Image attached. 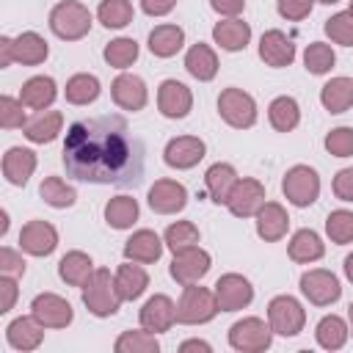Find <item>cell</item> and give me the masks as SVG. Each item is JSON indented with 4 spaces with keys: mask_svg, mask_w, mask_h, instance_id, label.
<instances>
[{
    "mask_svg": "<svg viewBox=\"0 0 353 353\" xmlns=\"http://www.w3.org/2000/svg\"><path fill=\"white\" fill-rule=\"evenodd\" d=\"M63 168L94 185H138L143 176V143L130 132L124 116L80 119L66 130Z\"/></svg>",
    "mask_w": 353,
    "mask_h": 353,
    "instance_id": "cell-1",
    "label": "cell"
},
{
    "mask_svg": "<svg viewBox=\"0 0 353 353\" xmlns=\"http://www.w3.org/2000/svg\"><path fill=\"white\" fill-rule=\"evenodd\" d=\"M83 303L94 317H110L119 312L121 306V295L116 287V276H110V270L97 268L91 273V279L83 284Z\"/></svg>",
    "mask_w": 353,
    "mask_h": 353,
    "instance_id": "cell-2",
    "label": "cell"
},
{
    "mask_svg": "<svg viewBox=\"0 0 353 353\" xmlns=\"http://www.w3.org/2000/svg\"><path fill=\"white\" fill-rule=\"evenodd\" d=\"M50 30L63 41H77L91 30V11L77 0H61L50 11Z\"/></svg>",
    "mask_w": 353,
    "mask_h": 353,
    "instance_id": "cell-3",
    "label": "cell"
},
{
    "mask_svg": "<svg viewBox=\"0 0 353 353\" xmlns=\"http://www.w3.org/2000/svg\"><path fill=\"white\" fill-rule=\"evenodd\" d=\"M218 301H215V292H210L207 287H196V284H188L179 295V303H176V323L182 325H201V323H210L215 314H218Z\"/></svg>",
    "mask_w": 353,
    "mask_h": 353,
    "instance_id": "cell-4",
    "label": "cell"
},
{
    "mask_svg": "<svg viewBox=\"0 0 353 353\" xmlns=\"http://www.w3.org/2000/svg\"><path fill=\"white\" fill-rule=\"evenodd\" d=\"M218 113L234 130H248L256 124V102L243 88H223L218 97Z\"/></svg>",
    "mask_w": 353,
    "mask_h": 353,
    "instance_id": "cell-5",
    "label": "cell"
},
{
    "mask_svg": "<svg viewBox=\"0 0 353 353\" xmlns=\"http://www.w3.org/2000/svg\"><path fill=\"white\" fill-rule=\"evenodd\" d=\"M281 190H284V196H287L290 204L309 207L320 196V176L309 165H292L284 174V179H281Z\"/></svg>",
    "mask_w": 353,
    "mask_h": 353,
    "instance_id": "cell-6",
    "label": "cell"
},
{
    "mask_svg": "<svg viewBox=\"0 0 353 353\" xmlns=\"http://www.w3.org/2000/svg\"><path fill=\"white\" fill-rule=\"evenodd\" d=\"M268 323H270L273 334H279V336H295V334L303 331L306 312H303V306L292 295H276L268 303Z\"/></svg>",
    "mask_w": 353,
    "mask_h": 353,
    "instance_id": "cell-7",
    "label": "cell"
},
{
    "mask_svg": "<svg viewBox=\"0 0 353 353\" xmlns=\"http://www.w3.org/2000/svg\"><path fill=\"white\" fill-rule=\"evenodd\" d=\"M270 339H273V328H270V323L265 325V320H259V317H243L229 328V345L240 353L268 350Z\"/></svg>",
    "mask_w": 353,
    "mask_h": 353,
    "instance_id": "cell-8",
    "label": "cell"
},
{
    "mask_svg": "<svg viewBox=\"0 0 353 353\" xmlns=\"http://www.w3.org/2000/svg\"><path fill=\"white\" fill-rule=\"evenodd\" d=\"M210 265H212L210 254H207L204 248H199V245H190V248L174 254L168 270H171V279H174L176 284L188 287V284L201 281V279L210 273Z\"/></svg>",
    "mask_w": 353,
    "mask_h": 353,
    "instance_id": "cell-9",
    "label": "cell"
},
{
    "mask_svg": "<svg viewBox=\"0 0 353 353\" xmlns=\"http://www.w3.org/2000/svg\"><path fill=\"white\" fill-rule=\"evenodd\" d=\"M301 292L309 298V303L314 306H331L339 301L342 295V287H339V279L331 273V270H323V268H314V270H306L301 276Z\"/></svg>",
    "mask_w": 353,
    "mask_h": 353,
    "instance_id": "cell-10",
    "label": "cell"
},
{
    "mask_svg": "<svg viewBox=\"0 0 353 353\" xmlns=\"http://www.w3.org/2000/svg\"><path fill=\"white\" fill-rule=\"evenodd\" d=\"M215 301H218V309L221 312H237V309H245L251 301H254V287L245 276L240 273H226L215 281Z\"/></svg>",
    "mask_w": 353,
    "mask_h": 353,
    "instance_id": "cell-11",
    "label": "cell"
},
{
    "mask_svg": "<svg viewBox=\"0 0 353 353\" xmlns=\"http://www.w3.org/2000/svg\"><path fill=\"white\" fill-rule=\"evenodd\" d=\"M30 314L44 325V328H66L74 317L72 303L55 292H41L30 303Z\"/></svg>",
    "mask_w": 353,
    "mask_h": 353,
    "instance_id": "cell-12",
    "label": "cell"
},
{
    "mask_svg": "<svg viewBox=\"0 0 353 353\" xmlns=\"http://www.w3.org/2000/svg\"><path fill=\"white\" fill-rule=\"evenodd\" d=\"M265 204V185L259 179H237V185L229 193V212L237 218H251L259 212V207Z\"/></svg>",
    "mask_w": 353,
    "mask_h": 353,
    "instance_id": "cell-13",
    "label": "cell"
},
{
    "mask_svg": "<svg viewBox=\"0 0 353 353\" xmlns=\"http://www.w3.org/2000/svg\"><path fill=\"white\" fill-rule=\"evenodd\" d=\"M157 108L165 119H185L193 108V94L179 80H163L157 88Z\"/></svg>",
    "mask_w": 353,
    "mask_h": 353,
    "instance_id": "cell-14",
    "label": "cell"
},
{
    "mask_svg": "<svg viewBox=\"0 0 353 353\" xmlns=\"http://www.w3.org/2000/svg\"><path fill=\"white\" fill-rule=\"evenodd\" d=\"M204 152H207V146H204L201 138H196V135H179V138H171L165 143L163 160H165V165L185 171V168L199 165V160L204 157Z\"/></svg>",
    "mask_w": 353,
    "mask_h": 353,
    "instance_id": "cell-15",
    "label": "cell"
},
{
    "mask_svg": "<svg viewBox=\"0 0 353 353\" xmlns=\"http://www.w3.org/2000/svg\"><path fill=\"white\" fill-rule=\"evenodd\" d=\"M58 245V232L47 221H28L19 232V248L30 256H47Z\"/></svg>",
    "mask_w": 353,
    "mask_h": 353,
    "instance_id": "cell-16",
    "label": "cell"
},
{
    "mask_svg": "<svg viewBox=\"0 0 353 353\" xmlns=\"http://www.w3.org/2000/svg\"><path fill=\"white\" fill-rule=\"evenodd\" d=\"M188 204V190L176 179H157L149 188V207L157 215H174Z\"/></svg>",
    "mask_w": 353,
    "mask_h": 353,
    "instance_id": "cell-17",
    "label": "cell"
},
{
    "mask_svg": "<svg viewBox=\"0 0 353 353\" xmlns=\"http://www.w3.org/2000/svg\"><path fill=\"white\" fill-rule=\"evenodd\" d=\"M141 328L152 331V334H163L176 323V303L168 295H152L143 306H141Z\"/></svg>",
    "mask_w": 353,
    "mask_h": 353,
    "instance_id": "cell-18",
    "label": "cell"
},
{
    "mask_svg": "<svg viewBox=\"0 0 353 353\" xmlns=\"http://www.w3.org/2000/svg\"><path fill=\"white\" fill-rule=\"evenodd\" d=\"M110 97L113 102L121 108V110H141L146 105V83L138 77V74H130V72H121L113 85H110Z\"/></svg>",
    "mask_w": 353,
    "mask_h": 353,
    "instance_id": "cell-19",
    "label": "cell"
},
{
    "mask_svg": "<svg viewBox=\"0 0 353 353\" xmlns=\"http://www.w3.org/2000/svg\"><path fill=\"white\" fill-rule=\"evenodd\" d=\"M259 58L273 66V69H281V66H290L295 61V44L292 39H287V33L281 30H268L262 33L259 39Z\"/></svg>",
    "mask_w": 353,
    "mask_h": 353,
    "instance_id": "cell-20",
    "label": "cell"
},
{
    "mask_svg": "<svg viewBox=\"0 0 353 353\" xmlns=\"http://www.w3.org/2000/svg\"><path fill=\"white\" fill-rule=\"evenodd\" d=\"M287 226H290V215L279 201H265L259 207V212H256V234L265 243L281 240L287 234Z\"/></svg>",
    "mask_w": 353,
    "mask_h": 353,
    "instance_id": "cell-21",
    "label": "cell"
},
{
    "mask_svg": "<svg viewBox=\"0 0 353 353\" xmlns=\"http://www.w3.org/2000/svg\"><path fill=\"white\" fill-rule=\"evenodd\" d=\"M6 339H8V345L14 350H22V353L36 350L41 345V339H44V325L33 314L30 317H17L6 328Z\"/></svg>",
    "mask_w": 353,
    "mask_h": 353,
    "instance_id": "cell-22",
    "label": "cell"
},
{
    "mask_svg": "<svg viewBox=\"0 0 353 353\" xmlns=\"http://www.w3.org/2000/svg\"><path fill=\"white\" fill-rule=\"evenodd\" d=\"M212 39L221 50L226 52H237V50H245V44L251 41V25L237 19V17H229V19H221L215 22L212 28Z\"/></svg>",
    "mask_w": 353,
    "mask_h": 353,
    "instance_id": "cell-23",
    "label": "cell"
},
{
    "mask_svg": "<svg viewBox=\"0 0 353 353\" xmlns=\"http://www.w3.org/2000/svg\"><path fill=\"white\" fill-rule=\"evenodd\" d=\"M36 171V154L30 149H22V146H11L6 154H3V176L11 182V185H28V179L33 176Z\"/></svg>",
    "mask_w": 353,
    "mask_h": 353,
    "instance_id": "cell-24",
    "label": "cell"
},
{
    "mask_svg": "<svg viewBox=\"0 0 353 353\" xmlns=\"http://www.w3.org/2000/svg\"><path fill=\"white\" fill-rule=\"evenodd\" d=\"M160 254H163V240H160L152 229H138V232H132V237L124 243V256L132 259V262H141V265L157 262Z\"/></svg>",
    "mask_w": 353,
    "mask_h": 353,
    "instance_id": "cell-25",
    "label": "cell"
},
{
    "mask_svg": "<svg viewBox=\"0 0 353 353\" xmlns=\"http://www.w3.org/2000/svg\"><path fill=\"white\" fill-rule=\"evenodd\" d=\"M61 127H63L61 110H39L33 119L25 121L22 132H25V138L33 141V143H50V141L58 138Z\"/></svg>",
    "mask_w": 353,
    "mask_h": 353,
    "instance_id": "cell-26",
    "label": "cell"
},
{
    "mask_svg": "<svg viewBox=\"0 0 353 353\" xmlns=\"http://www.w3.org/2000/svg\"><path fill=\"white\" fill-rule=\"evenodd\" d=\"M55 94H58L55 80L47 77V74H36V77L25 80L22 88H19V99H22V105H25V108H33V110H44V108H50L52 99H55Z\"/></svg>",
    "mask_w": 353,
    "mask_h": 353,
    "instance_id": "cell-27",
    "label": "cell"
},
{
    "mask_svg": "<svg viewBox=\"0 0 353 353\" xmlns=\"http://www.w3.org/2000/svg\"><path fill=\"white\" fill-rule=\"evenodd\" d=\"M320 102L328 113H345L353 108V77H331L320 88Z\"/></svg>",
    "mask_w": 353,
    "mask_h": 353,
    "instance_id": "cell-28",
    "label": "cell"
},
{
    "mask_svg": "<svg viewBox=\"0 0 353 353\" xmlns=\"http://www.w3.org/2000/svg\"><path fill=\"white\" fill-rule=\"evenodd\" d=\"M204 185H207V193H210V199H212L215 204H226L232 188L237 185V171H234L229 163H215V165L207 168Z\"/></svg>",
    "mask_w": 353,
    "mask_h": 353,
    "instance_id": "cell-29",
    "label": "cell"
},
{
    "mask_svg": "<svg viewBox=\"0 0 353 353\" xmlns=\"http://www.w3.org/2000/svg\"><path fill=\"white\" fill-rule=\"evenodd\" d=\"M287 254L292 262H301V265H309V262H317L323 254H325V245L320 240L317 232L312 229H298L287 245Z\"/></svg>",
    "mask_w": 353,
    "mask_h": 353,
    "instance_id": "cell-30",
    "label": "cell"
},
{
    "mask_svg": "<svg viewBox=\"0 0 353 353\" xmlns=\"http://www.w3.org/2000/svg\"><path fill=\"white\" fill-rule=\"evenodd\" d=\"M47 55H50V47L39 33L25 30L14 39V61L22 66H39V63H44Z\"/></svg>",
    "mask_w": 353,
    "mask_h": 353,
    "instance_id": "cell-31",
    "label": "cell"
},
{
    "mask_svg": "<svg viewBox=\"0 0 353 353\" xmlns=\"http://www.w3.org/2000/svg\"><path fill=\"white\" fill-rule=\"evenodd\" d=\"M116 287H119L121 301H135L149 287V276H146V270L141 265H132V259H127L116 270Z\"/></svg>",
    "mask_w": 353,
    "mask_h": 353,
    "instance_id": "cell-32",
    "label": "cell"
},
{
    "mask_svg": "<svg viewBox=\"0 0 353 353\" xmlns=\"http://www.w3.org/2000/svg\"><path fill=\"white\" fill-rule=\"evenodd\" d=\"M185 69L196 77V80H201V83H207V80H212L215 74H218V55L212 52V47L210 44H193L190 50H188V55H185Z\"/></svg>",
    "mask_w": 353,
    "mask_h": 353,
    "instance_id": "cell-33",
    "label": "cell"
},
{
    "mask_svg": "<svg viewBox=\"0 0 353 353\" xmlns=\"http://www.w3.org/2000/svg\"><path fill=\"white\" fill-rule=\"evenodd\" d=\"M91 273H94V262H91V256L83 254V251H69V254H63L61 262H58V276H61L66 284H72V287H83V284L91 279Z\"/></svg>",
    "mask_w": 353,
    "mask_h": 353,
    "instance_id": "cell-34",
    "label": "cell"
},
{
    "mask_svg": "<svg viewBox=\"0 0 353 353\" xmlns=\"http://www.w3.org/2000/svg\"><path fill=\"white\" fill-rule=\"evenodd\" d=\"M185 44V30L179 25H157L149 33V50L157 58H171L182 50Z\"/></svg>",
    "mask_w": 353,
    "mask_h": 353,
    "instance_id": "cell-35",
    "label": "cell"
},
{
    "mask_svg": "<svg viewBox=\"0 0 353 353\" xmlns=\"http://www.w3.org/2000/svg\"><path fill=\"white\" fill-rule=\"evenodd\" d=\"M314 336H317V345H320V347H325V350H339V347L347 342V336H350V325H347L339 314H325V317L317 323Z\"/></svg>",
    "mask_w": 353,
    "mask_h": 353,
    "instance_id": "cell-36",
    "label": "cell"
},
{
    "mask_svg": "<svg viewBox=\"0 0 353 353\" xmlns=\"http://www.w3.org/2000/svg\"><path fill=\"white\" fill-rule=\"evenodd\" d=\"M268 119H270L273 130L290 132V130H295L298 121H301V108H298V102H295L292 97H276V99L270 102V108H268Z\"/></svg>",
    "mask_w": 353,
    "mask_h": 353,
    "instance_id": "cell-37",
    "label": "cell"
},
{
    "mask_svg": "<svg viewBox=\"0 0 353 353\" xmlns=\"http://www.w3.org/2000/svg\"><path fill=\"white\" fill-rule=\"evenodd\" d=\"M105 221L113 229H130L138 221V201L132 196H116L105 204Z\"/></svg>",
    "mask_w": 353,
    "mask_h": 353,
    "instance_id": "cell-38",
    "label": "cell"
},
{
    "mask_svg": "<svg viewBox=\"0 0 353 353\" xmlns=\"http://www.w3.org/2000/svg\"><path fill=\"white\" fill-rule=\"evenodd\" d=\"M99 91H102L99 88V80L94 74H85V72L72 74L66 80V88H63L66 102H72V105H88V102H94L99 97Z\"/></svg>",
    "mask_w": 353,
    "mask_h": 353,
    "instance_id": "cell-39",
    "label": "cell"
},
{
    "mask_svg": "<svg viewBox=\"0 0 353 353\" xmlns=\"http://www.w3.org/2000/svg\"><path fill=\"white\" fill-rule=\"evenodd\" d=\"M39 196H41L50 207H55V210L72 207V204L77 201L74 188H72V185H66L61 176H47V179L41 182V188H39Z\"/></svg>",
    "mask_w": 353,
    "mask_h": 353,
    "instance_id": "cell-40",
    "label": "cell"
},
{
    "mask_svg": "<svg viewBox=\"0 0 353 353\" xmlns=\"http://www.w3.org/2000/svg\"><path fill=\"white\" fill-rule=\"evenodd\" d=\"M105 61H108V66H116V69H127V66H132L135 61H138V41L135 39H113V41H108L105 44Z\"/></svg>",
    "mask_w": 353,
    "mask_h": 353,
    "instance_id": "cell-41",
    "label": "cell"
},
{
    "mask_svg": "<svg viewBox=\"0 0 353 353\" xmlns=\"http://www.w3.org/2000/svg\"><path fill=\"white\" fill-rule=\"evenodd\" d=\"M116 353H157L160 350V342L154 339L152 331H124L116 345H113Z\"/></svg>",
    "mask_w": 353,
    "mask_h": 353,
    "instance_id": "cell-42",
    "label": "cell"
},
{
    "mask_svg": "<svg viewBox=\"0 0 353 353\" xmlns=\"http://www.w3.org/2000/svg\"><path fill=\"white\" fill-rule=\"evenodd\" d=\"M132 3L130 0H102L99 8H97V17L105 28H124L132 22Z\"/></svg>",
    "mask_w": 353,
    "mask_h": 353,
    "instance_id": "cell-43",
    "label": "cell"
},
{
    "mask_svg": "<svg viewBox=\"0 0 353 353\" xmlns=\"http://www.w3.org/2000/svg\"><path fill=\"white\" fill-rule=\"evenodd\" d=\"M334 63H336V55H334V50H331L328 44H323V41H312V44L306 47V52H303V66H306V72H312V74H325V72L334 69Z\"/></svg>",
    "mask_w": 353,
    "mask_h": 353,
    "instance_id": "cell-44",
    "label": "cell"
},
{
    "mask_svg": "<svg viewBox=\"0 0 353 353\" xmlns=\"http://www.w3.org/2000/svg\"><path fill=\"white\" fill-rule=\"evenodd\" d=\"M163 243H165L174 254H176V251H185V248H190V245L199 243V229H196V223H190V221H176V223H171V226L165 229Z\"/></svg>",
    "mask_w": 353,
    "mask_h": 353,
    "instance_id": "cell-45",
    "label": "cell"
},
{
    "mask_svg": "<svg viewBox=\"0 0 353 353\" xmlns=\"http://www.w3.org/2000/svg\"><path fill=\"white\" fill-rule=\"evenodd\" d=\"M325 232H328L331 243H336V245L353 243V212L350 210H334V212H328Z\"/></svg>",
    "mask_w": 353,
    "mask_h": 353,
    "instance_id": "cell-46",
    "label": "cell"
},
{
    "mask_svg": "<svg viewBox=\"0 0 353 353\" xmlns=\"http://www.w3.org/2000/svg\"><path fill=\"white\" fill-rule=\"evenodd\" d=\"M325 36L342 47H353V14L350 11H339L334 17L325 19Z\"/></svg>",
    "mask_w": 353,
    "mask_h": 353,
    "instance_id": "cell-47",
    "label": "cell"
},
{
    "mask_svg": "<svg viewBox=\"0 0 353 353\" xmlns=\"http://www.w3.org/2000/svg\"><path fill=\"white\" fill-rule=\"evenodd\" d=\"M325 149L334 157H350L353 154V127H336L325 135Z\"/></svg>",
    "mask_w": 353,
    "mask_h": 353,
    "instance_id": "cell-48",
    "label": "cell"
},
{
    "mask_svg": "<svg viewBox=\"0 0 353 353\" xmlns=\"http://www.w3.org/2000/svg\"><path fill=\"white\" fill-rule=\"evenodd\" d=\"M22 99L14 97H0V127L14 130V127H25V110H22Z\"/></svg>",
    "mask_w": 353,
    "mask_h": 353,
    "instance_id": "cell-49",
    "label": "cell"
},
{
    "mask_svg": "<svg viewBox=\"0 0 353 353\" xmlns=\"http://www.w3.org/2000/svg\"><path fill=\"white\" fill-rule=\"evenodd\" d=\"M312 6H314V0H276L279 14H281L284 19H290V22L306 19V17L312 14Z\"/></svg>",
    "mask_w": 353,
    "mask_h": 353,
    "instance_id": "cell-50",
    "label": "cell"
},
{
    "mask_svg": "<svg viewBox=\"0 0 353 353\" xmlns=\"http://www.w3.org/2000/svg\"><path fill=\"white\" fill-rule=\"evenodd\" d=\"M0 273L6 276H22L25 273V259L22 254H17L14 248H0Z\"/></svg>",
    "mask_w": 353,
    "mask_h": 353,
    "instance_id": "cell-51",
    "label": "cell"
},
{
    "mask_svg": "<svg viewBox=\"0 0 353 353\" xmlns=\"http://www.w3.org/2000/svg\"><path fill=\"white\" fill-rule=\"evenodd\" d=\"M331 188H334V196H336L339 201H353V168L336 171Z\"/></svg>",
    "mask_w": 353,
    "mask_h": 353,
    "instance_id": "cell-52",
    "label": "cell"
},
{
    "mask_svg": "<svg viewBox=\"0 0 353 353\" xmlns=\"http://www.w3.org/2000/svg\"><path fill=\"white\" fill-rule=\"evenodd\" d=\"M14 301H17V281L14 276H0V312H11L14 309Z\"/></svg>",
    "mask_w": 353,
    "mask_h": 353,
    "instance_id": "cell-53",
    "label": "cell"
},
{
    "mask_svg": "<svg viewBox=\"0 0 353 353\" xmlns=\"http://www.w3.org/2000/svg\"><path fill=\"white\" fill-rule=\"evenodd\" d=\"M174 6H176V0H141V8L149 17H165L174 11Z\"/></svg>",
    "mask_w": 353,
    "mask_h": 353,
    "instance_id": "cell-54",
    "label": "cell"
},
{
    "mask_svg": "<svg viewBox=\"0 0 353 353\" xmlns=\"http://www.w3.org/2000/svg\"><path fill=\"white\" fill-rule=\"evenodd\" d=\"M210 6L221 14V17H237L245 8V0H210Z\"/></svg>",
    "mask_w": 353,
    "mask_h": 353,
    "instance_id": "cell-55",
    "label": "cell"
},
{
    "mask_svg": "<svg viewBox=\"0 0 353 353\" xmlns=\"http://www.w3.org/2000/svg\"><path fill=\"white\" fill-rule=\"evenodd\" d=\"M14 63V39L3 36L0 39V66H11Z\"/></svg>",
    "mask_w": 353,
    "mask_h": 353,
    "instance_id": "cell-56",
    "label": "cell"
},
{
    "mask_svg": "<svg viewBox=\"0 0 353 353\" xmlns=\"http://www.w3.org/2000/svg\"><path fill=\"white\" fill-rule=\"evenodd\" d=\"M179 350H182V353H188V350H204V353H210L212 347H210V342H204V339H188V342L179 345Z\"/></svg>",
    "mask_w": 353,
    "mask_h": 353,
    "instance_id": "cell-57",
    "label": "cell"
},
{
    "mask_svg": "<svg viewBox=\"0 0 353 353\" xmlns=\"http://www.w3.org/2000/svg\"><path fill=\"white\" fill-rule=\"evenodd\" d=\"M342 268H345V276L353 281V254H347V256H345V265H342Z\"/></svg>",
    "mask_w": 353,
    "mask_h": 353,
    "instance_id": "cell-58",
    "label": "cell"
},
{
    "mask_svg": "<svg viewBox=\"0 0 353 353\" xmlns=\"http://www.w3.org/2000/svg\"><path fill=\"white\" fill-rule=\"evenodd\" d=\"M347 320H350V334H353V303L347 306Z\"/></svg>",
    "mask_w": 353,
    "mask_h": 353,
    "instance_id": "cell-59",
    "label": "cell"
},
{
    "mask_svg": "<svg viewBox=\"0 0 353 353\" xmlns=\"http://www.w3.org/2000/svg\"><path fill=\"white\" fill-rule=\"evenodd\" d=\"M317 3H323V6H334V3H339V0H317Z\"/></svg>",
    "mask_w": 353,
    "mask_h": 353,
    "instance_id": "cell-60",
    "label": "cell"
},
{
    "mask_svg": "<svg viewBox=\"0 0 353 353\" xmlns=\"http://www.w3.org/2000/svg\"><path fill=\"white\" fill-rule=\"evenodd\" d=\"M347 11H350V14H353V0H350V8H347Z\"/></svg>",
    "mask_w": 353,
    "mask_h": 353,
    "instance_id": "cell-61",
    "label": "cell"
}]
</instances>
